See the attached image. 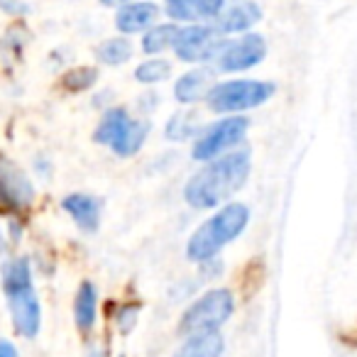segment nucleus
<instances>
[{
  "mask_svg": "<svg viewBox=\"0 0 357 357\" xmlns=\"http://www.w3.org/2000/svg\"><path fill=\"white\" fill-rule=\"evenodd\" d=\"M96 311H98V291L91 282H84L76 291L74 301V318L79 331L89 333L96 323Z\"/></svg>",
  "mask_w": 357,
  "mask_h": 357,
  "instance_id": "obj_16",
  "label": "nucleus"
},
{
  "mask_svg": "<svg viewBox=\"0 0 357 357\" xmlns=\"http://www.w3.org/2000/svg\"><path fill=\"white\" fill-rule=\"evenodd\" d=\"M130 3H135V0H100V6H105V8H125V6H130Z\"/></svg>",
  "mask_w": 357,
  "mask_h": 357,
  "instance_id": "obj_27",
  "label": "nucleus"
},
{
  "mask_svg": "<svg viewBox=\"0 0 357 357\" xmlns=\"http://www.w3.org/2000/svg\"><path fill=\"white\" fill-rule=\"evenodd\" d=\"M277 86L272 81H259V79H230L220 81L211 89L206 96L208 108L213 113L228 115V113H243V110L259 108L274 96Z\"/></svg>",
  "mask_w": 357,
  "mask_h": 357,
  "instance_id": "obj_4",
  "label": "nucleus"
},
{
  "mask_svg": "<svg viewBox=\"0 0 357 357\" xmlns=\"http://www.w3.org/2000/svg\"><path fill=\"white\" fill-rule=\"evenodd\" d=\"M220 355H223V337H220V333H204V335L189 337L174 357H220Z\"/></svg>",
  "mask_w": 357,
  "mask_h": 357,
  "instance_id": "obj_19",
  "label": "nucleus"
},
{
  "mask_svg": "<svg viewBox=\"0 0 357 357\" xmlns=\"http://www.w3.org/2000/svg\"><path fill=\"white\" fill-rule=\"evenodd\" d=\"M159 20V6H154L152 0H135L130 6L120 8L115 15V27L123 35H139L154 27Z\"/></svg>",
  "mask_w": 357,
  "mask_h": 357,
  "instance_id": "obj_12",
  "label": "nucleus"
},
{
  "mask_svg": "<svg viewBox=\"0 0 357 357\" xmlns=\"http://www.w3.org/2000/svg\"><path fill=\"white\" fill-rule=\"evenodd\" d=\"M3 289H6L15 331L25 337H35L40 333L42 308L35 287H32V272L27 259L17 257L3 264Z\"/></svg>",
  "mask_w": 357,
  "mask_h": 357,
  "instance_id": "obj_3",
  "label": "nucleus"
},
{
  "mask_svg": "<svg viewBox=\"0 0 357 357\" xmlns=\"http://www.w3.org/2000/svg\"><path fill=\"white\" fill-rule=\"evenodd\" d=\"M223 42L225 37H220L213 25H186L178 30L174 52L186 64H206V61H215Z\"/></svg>",
  "mask_w": 357,
  "mask_h": 357,
  "instance_id": "obj_7",
  "label": "nucleus"
},
{
  "mask_svg": "<svg viewBox=\"0 0 357 357\" xmlns=\"http://www.w3.org/2000/svg\"><path fill=\"white\" fill-rule=\"evenodd\" d=\"M0 8L6 13H10V15H20V13L27 10V6L22 0H0Z\"/></svg>",
  "mask_w": 357,
  "mask_h": 357,
  "instance_id": "obj_25",
  "label": "nucleus"
},
{
  "mask_svg": "<svg viewBox=\"0 0 357 357\" xmlns=\"http://www.w3.org/2000/svg\"><path fill=\"white\" fill-rule=\"evenodd\" d=\"M61 208L69 213V218L79 225L84 233H96L100 225V211L103 201L91 194H69L61 201Z\"/></svg>",
  "mask_w": 357,
  "mask_h": 357,
  "instance_id": "obj_13",
  "label": "nucleus"
},
{
  "mask_svg": "<svg viewBox=\"0 0 357 357\" xmlns=\"http://www.w3.org/2000/svg\"><path fill=\"white\" fill-rule=\"evenodd\" d=\"M35 201V186L30 176L13 159L0 154V206L8 211H27Z\"/></svg>",
  "mask_w": 357,
  "mask_h": 357,
  "instance_id": "obj_9",
  "label": "nucleus"
},
{
  "mask_svg": "<svg viewBox=\"0 0 357 357\" xmlns=\"http://www.w3.org/2000/svg\"><path fill=\"white\" fill-rule=\"evenodd\" d=\"M259 20H262V8L255 0H230L215 17V30L220 35H238V32H248Z\"/></svg>",
  "mask_w": 357,
  "mask_h": 357,
  "instance_id": "obj_11",
  "label": "nucleus"
},
{
  "mask_svg": "<svg viewBox=\"0 0 357 357\" xmlns=\"http://www.w3.org/2000/svg\"><path fill=\"white\" fill-rule=\"evenodd\" d=\"M213 86V71L201 66V69H191L184 76H178V81L174 84V96H176L178 103L191 105L204 100Z\"/></svg>",
  "mask_w": 357,
  "mask_h": 357,
  "instance_id": "obj_14",
  "label": "nucleus"
},
{
  "mask_svg": "<svg viewBox=\"0 0 357 357\" xmlns=\"http://www.w3.org/2000/svg\"><path fill=\"white\" fill-rule=\"evenodd\" d=\"M135 316H137V306H123L118 313V326L123 328V331H130L135 323Z\"/></svg>",
  "mask_w": 357,
  "mask_h": 357,
  "instance_id": "obj_24",
  "label": "nucleus"
},
{
  "mask_svg": "<svg viewBox=\"0 0 357 357\" xmlns=\"http://www.w3.org/2000/svg\"><path fill=\"white\" fill-rule=\"evenodd\" d=\"M96 81H98V71L93 66H76V69L66 71L64 79H61V86L69 93H81V91H89Z\"/></svg>",
  "mask_w": 357,
  "mask_h": 357,
  "instance_id": "obj_23",
  "label": "nucleus"
},
{
  "mask_svg": "<svg viewBox=\"0 0 357 357\" xmlns=\"http://www.w3.org/2000/svg\"><path fill=\"white\" fill-rule=\"evenodd\" d=\"M130 113L125 108H110L103 113V118H100L98 128H96V135L93 139L100 144H105V147H113L115 142L120 139V135L125 132V128L130 125Z\"/></svg>",
  "mask_w": 357,
  "mask_h": 357,
  "instance_id": "obj_15",
  "label": "nucleus"
},
{
  "mask_svg": "<svg viewBox=\"0 0 357 357\" xmlns=\"http://www.w3.org/2000/svg\"><path fill=\"white\" fill-rule=\"evenodd\" d=\"M147 135H149V123H147V120L132 118L128 128H125V132L120 135V139L110 149H113L118 157H132V154H137L139 149H142Z\"/></svg>",
  "mask_w": 357,
  "mask_h": 357,
  "instance_id": "obj_18",
  "label": "nucleus"
},
{
  "mask_svg": "<svg viewBox=\"0 0 357 357\" xmlns=\"http://www.w3.org/2000/svg\"><path fill=\"white\" fill-rule=\"evenodd\" d=\"M250 152L233 149V152L206 162L194 176L186 181L184 199L191 208L211 211L218 208L223 201L238 194L250 176Z\"/></svg>",
  "mask_w": 357,
  "mask_h": 357,
  "instance_id": "obj_1",
  "label": "nucleus"
},
{
  "mask_svg": "<svg viewBox=\"0 0 357 357\" xmlns=\"http://www.w3.org/2000/svg\"><path fill=\"white\" fill-rule=\"evenodd\" d=\"M264 56H267V42L259 35L248 32L243 37L223 42L218 56H215V66L225 74H238V71H248L257 66Z\"/></svg>",
  "mask_w": 357,
  "mask_h": 357,
  "instance_id": "obj_8",
  "label": "nucleus"
},
{
  "mask_svg": "<svg viewBox=\"0 0 357 357\" xmlns=\"http://www.w3.org/2000/svg\"><path fill=\"white\" fill-rule=\"evenodd\" d=\"M235 298L228 289H213L194 301L178 323V333L186 337L204 335V333H218V328L233 316Z\"/></svg>",
  "mask_w": 357,
  "mask_h": 357,
  "instance_id": "obj_5",
  "label": "nucleus"
},
{
  "mask_svg": "<svg viewBox=\"0 0 357 357\" xmlns=\"http://www.w3.org/2000/svg\"><path fill=\"white\" fill-rule=\"evenodd\" d=\"M169 76H172V64H169L167 59H162V56L142 61V64L135 69V79H137L139 84H147V86L159 84V81H167Z\"/></svg>",
  "mask_w": 357,
  "mask_h": 357,
  "instance_id": "obj_22",
  "label": "nucleus"
},
{
  "mask_svg": "<svg viewBox=\"0 0 357 357\" xmlns=\"http://www.w3.org/2000/svg\"><path fill=\"white\" fill-rule=\"evenodd\" d=\"M250 223V208L245 204H228L213 213L204 225H199L186 245V255L191 262H211L220 250L235 238L243 235V230Z\"/></svg>",
  "mask_w": 357,
  "mask_h": 357,
  "instance_id": "obj_2",
  "label": "nucleus"
},
{
  "mask_svg": "<svg viewBox=\"0 0 357 357\" xmlns=\"http://www.w3.org/2000/svg\"><path fill=\"white\" fill-rule=\"evenodd\" d=\"M164 135L167 139L172 142H181V139H189V137H199L201 135V120L194 110H181V113L172 115L164 128Z\"/></svg>",
  "mask_w": 357,
  "mask_h": 357,
  "instance_id": "obj_20",
  "label": "nucleus"
},
{
  "mask_svg": "<svg viewBox=\"0 0 357 357\" xmlns=\"http://www.w3.org/2000/svg\"><path fill=\"white\" fill-rule=\"evenodd\" d=\"M248 128H250V120L243 118V115H228V118L215 120L208 128L201 130V135L194 142L191 157L196 162H211V159L233 152L235 144L245 137Z\"/></svg>",
  "mask_w": 357,
  "mask_h": 357,
  "instance_id": "obj_6",
  "label": "nucleus"
},
{
  "mask_svg": "<svg viewBox=\"0 0 357 357\" xmlns=\"http://www.w3.org/2000/svg\"><path fill=\"white\" fill-rule=\"evenodd\" d=\"M225 8V0H167L164 10L176 25H206L215 20Z\"/></svg>",
  "mask_w": 357,
  "mask_h": 357,
  "instance_id": "obj_10",
  "label": "nucleus"
},
{
  "mask_svg": "<svg viewBox=\"0 0 357 357\" xmlns=\"http://www.w3.org/2000/svg\"><path fill=\"white\" fill-rule=\"evenodd\" d=\"M0 357H17L15 345L8 342V340H3V337H0Z\"/></svg>",
  "mask_w": 357,
  "mask_h": 357,
  "instance_id": "obj_26",
  "label": "nucleus"
},
{
  "mask_svg": "<svg viewBox=\"0 0 357 357\" xmlns=\"http://www.w3.org/2000/svg\"><path fill=\"white\" fill-rule=\"evenodd\" d=\"M96 56L105 66H120L132 56V42L128 37H110V40L100 42V47L96 50Z\"/></svg>",
  "mask_w": 357,
  "mask_h": 357,
  "instance_id": "obj_21",
  "label": "nucleus"
},
{
  "mask_svg": "<svg viewBox=\"0 0 357 357\" xmlns=\"http://www.w3.org/2000/svg\"><path fill=\"white\" fill-rule=\"evenodd\" d=\"M181 27L176 22H167V25H154L149 27L147 32L142 35V52L144 54H162L167 50H174L176 45V37Z\"/></svg>",
  "mask_w": 357,
  "mask_h": 357,
  "instance_id": "obj_17",
  "label": "nucleus"
}]
</instances>
